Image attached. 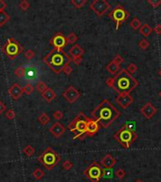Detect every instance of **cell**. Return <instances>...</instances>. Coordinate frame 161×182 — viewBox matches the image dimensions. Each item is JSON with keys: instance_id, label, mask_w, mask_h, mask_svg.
<instances>
[{"instance_id": "cell-1", "label": "cell", "mask_w": 161, "mask_h": 182, "mask_svg": "<svg viewBox=\"0 0 161 182\" xmlns=\"http://www.w3.org/2000/svg\"><path fill=\"white\" fill-rule=\"evenodd\" d=\"M121 113L108 100H103L91 112V119L99 123L100 127L107 128L119 117Z\"/></svg>"}, {"instance_id": "cell-2", "label": "cell", "mask_w": 161, "mask_h": 182, "mask_svg": "<svg viewBox=\"0 0 161 182\" xmlns=\"http://www.w3.org/2000/svg\"><path fill=\"white\" fill-rule=\"evenodd\" d=\"M106 85L118 94H130L137 86L138 83L125 69H121L113 78L106 80Z\"/></svg>"}, {"instance_id": "cell-3", "label": "cell", "mask_w": 161, "mask_h": 182, "mask_svg": "<svg viewBox=\"0 0 161 182\" xmlns=\"http://www.w3.org/2000/svg\"><path fill=\"white\" fill-rule=\"evenodd\" d=\"M43 61L53 72L59 74L62 72L65 65L70 64L71 58L64 50L58 51L56 49H52L44 57Z\"/></svg>"}, {"instance_id": "cell-4", "label": "cell", "mask_w": 161, "mask_h": 182, "mask_svg": "<svg viewBox=\"0 0 161 182\" xmlns=\"http://www.w3.org/2000/svg\"><path fill=\"white\" fill-rule=\"evenodd\" d=\"M88 119H89V117L85 115L82 112H80L67 125V129L74 134L73 139H82V136H85Z\"/></svg>"}, {"instance_id": "cell-5", "label": "cell", "mask_w": 161, "mask_h": 182, "mask_svg": "<svg viewBox=\"0 0 161 182\" xmlns=\"http://www.w3.org/2000/svg\"><path fill=\"white\" fill-rule=\"evenodd\" d=\"M38 160L46 170L51 171L59 163V161L61 160V157L54 149L49 147L44 151L40 157H38Z\"/></svg>"}, {"instance_id": "cell-6", "label": "cell", "mask_w": 161, "mask_h": 182, "mask_svg": "<svg viewBox=\"0 0 161 182\" xmlns=\"http://www.w3.org/2000/svg\"><path fill=\"white\" fill-rule=\"evenodd\" d=\"M114 139L121 143L124 148H129L137 139L136 131H132L125 126H122L118 131L114 135Z\"/></svg>"}, {"instance_id": "cell-7", "label": "cell", "mask_w": 161, "mask_h": 182, "mask_svg": "<svg viewBox=\"0 0 161 182\" xmlns=\"http://www.w3.org/2000/svg\"><path fill=\"white\" fill-rule=\"evenodd\" d=\"M1 49L10 59L13 60L23 51V46L15 38H10Z\"/></svg>"}, {"instance_id": "cell-8", "label": "cell", "mask_w": 161, "mask_h": 182, "mask_svg": "<svg viewBox=\"0 0 161 182\" xmlns=\"http://www.w3.org/2000/svg\"><path fill=\"white\" fill-rule=\"evenodd\" d=\"M102 172L103 168L100 163L93 162L84 171V175L92 182H100V179L102 178Z\"/></svg>"}, {"instance_id": "cell-9", "label": "cell", "mask_w": 161, "mask_h": 182, "mask_svg": "<svg viewBox=\"0 0 161 182\" xmlns=\"http://www.w3.org/2000/svg\"><path fill=\"white\" fill-rule=\"evenodd\" d=\"M110 17L116 22L117 24L116 29H118L119 25L125 21V20L129 17V13L125 11V10L123 9V7L117 6L110 13Z\"/></svg>"}, {"instance_id": "cell-10", "label": "cell", "mask_w": 161, "mask_h": 182, "mask_svg": "<svg viewBox=\"0 0 161 182\" xmlns=\"http://www.w3.org/2000/svg\"><path fill=\"white\" fill-rule=\"evenodd\" d=\"M89 7L98 16H102L110 9V4L105 0H94L90 3Z\"/></svg>"}, {"instance_id": "cell-11", "label": "cell", "mask_w": 161, "mask_h": 182, "mask_svg": "<svg viewBox=\"0 0 161 182\" xmlns=\"http://www.w3.org/2000/svg\"><path fill=\"white\" fill-rule=\"evenodd\" d=\"M49 44L50 46H53V49L62 51L67 45L66 37L62 32H57L53 37L50 39Z\"/></svg>"}, {"instance_id": "cell-12", "label": "cell", "mask_w": 161, "mask_h": 182, "mask_svg": "<svg viewBox=\"0 0 161 182\" xmlns=\"http://www.w3.org/2000/svg\"><path fill=\"white\" fill-rule=\"evenodd\" d=\"M63 97L65 99V101L68 102L69 103H74L78 99L81 97V93L80 91H78L73 85H70L64 91Z\"/></svg>"}, {"instance_id": "cell-13", "label": "cell", "mask_w": 161, "mask_h": 182, "mask_svg": "<svg viewBox=\"0 0 161 182\" xmlns=\"http://www.w3.org/2000/svg\"><path fill=\"white\" fill-rule=\"evenodd\" d=\"M133 101L134 99L130 94H118V96L116 98V102L122 109L127 108L133 102Z\"/></svg>"}, {"instance_id": "cell-14", "label": "cell", "mask_w": 161, "mask_h": 182, "mask_svg": "<svg viewBox=\"0 0 161 182\" xmlns=\"http://www.w3.org/2000/svg\"><path fill=\"white\" fill-rule=\"evenodd\" d=\"M49 132L51 133V135H52L53 137L60 138V137H62V135L65 132V127L63 125V124H61L60 122H57L50 126Z\"/></svg>"}, {"instance_id": "cell-15", "label": "cell", "mask_w": 161, "mask_h": 182, "mask_svg": "<svg viewBox=\"0 0 161 182\" xmlns=\"http://www.w3.org/2000/svg\"><path fill=\"white\" fill-rule=\"evenodd\" d=\"M117 160L112 157V155L106 154L101 160V166H102L103 169H112L116 165Z\"/></svg>"}, {"instance_id": "cell-16", "label": "cell", "mask_w": 161, "mask_h": 182, "mask_svg": "<svg viewBox=\"0 0 161 182\" xmlns=\"http://www.w3.org/2000/svg\"><path fill=\"white\" fill-rule=\"evenodd\" d=\"M157 108H155L151 102H147L146 105H145L141 108L142 115L146 119H152L154 116V114H157Z\"/></svg>"}, {"instance_id": "cell-17", "label": "cell", "mask_w": 161, "mask_h": 182, "mask_svg": "<svg viewBox=\"0 0 161 182\" xmlns=\"http://www.w3.org/2000/svg\"><path fill=\"white\" fill-rule=\"evenodd\" d=\"M23 88L20 86L19 84H13L11 87L9 88V94L11 95V97L13 100H18V99L23 95Z\"/></svg>"}, {"instance_id": "cell-18", "label": "cell", "mask_w": 161, "mask_h": 182, "mask_svg": "<svg viewBox=\"0 0 161 182\" xmlns=\"http://www.w3.org/2000/svg\"><path fill=\"white\" fill-rule=\"evenodd\" d=\"M100 129V125L97 122H95L94 119L89 118L88 119V122H87V131L85 136H94V135L99 131Z\"/></svg>"}, {"instance_id": "cell-19", "label": "cell", "mask_w": 161, "mask_h": 182, "mask_svg": "<svg viewBox=\"0 0 161 182\" xmlns=\"http://www.w3.org/2000/svg\"><path fill=\"white\" fill-rule=\"evenodd\" d=\"M69 53V57L70 58H74V57H77V56H82L85 54V49H82L81 48V46L79 45H74L72 46V48L69 49L68 51Z\"/></svg>"}, {"instance_id": "cell-20", "label": "cell", "mask_w": 161, "mask_h": 182, "mask_svg": "<svg viewBox=\"0 0 161 182\" xmlns=\"http://www.w3.org/2000/svg\"><path fill=\"white\" fill-rule=\"evenodd\" d=\"M42 97L44 98V100L46 102H51L54 99L57 97L55 91L52 89V88H46V89L42 93Z\"/></svg>"}, {"instance_id": "cell-21", "label": "cell", "mask_w": 161, "mask_h": 182, "mask_svg": "<svg viewBox=\"0 0 161 182\" xmlns=\"http://www.w3.org/2000/svg\"><path fill=\"white\" fill-rule=\"evenodd\" d=\"M106 69L109 73L111 74H117L118 70H119V66H118L117 64L114 63L113 61H111L110 63H109L107 66H106Z\"/></svg>"}, {"instance_id": "cell-22", "label": "cell", "mask_w": 161, "mask_h": 182, "mask_svg": "<svg viewBox=\"0 0 161 182\" xmlns=\"http://www.w3.org/2000/svg\"><path fill=\"white\" fill-rule=\"evenodd\" d=\"M152 32H153V29L147 24H144L142 27L139 29V32L141 33L142 35H144L145 37H148V36L152 33Z\"/></svg>"}, {"instance_id": "cell-23", "label": "cell", "mask_w": 161, "mask_h": 182, "mask_svg": "<svg viewBox=\"0 0 161 182\" xmlns=\"http://www.w3.org/2000/svg\"><path fill=\"white\" fill-rule=\"evenodd\" d=\"M10 20V15L5 12L2 11L0 12V27H3V26L6 25Z\"/></svg>"}, {"instance_id": "cell-24", "label": "cell", "mask_w": 161, "mask_h": 182, "mask_svg": "<svg viewBox=\"0 0 161 182\" xmlns=\"http://www.w3.org/2000/svg\"><path fill=\"white\" fill-rule=\"evenodd\" d=\"M38 121H39V122L41 124H42V125H46V124L50 122V119H49V115L46 113H42L38 117Z\"/></svg>"}, {"instance_id": "cell-25", "label": "cell", "mask_w": 161, "mask_h": 182, "mask_svg": "<svg viewBox=\"0 0 161 182\" xmlns=\"http://www.w3.org/2000/svg\"><path fill=\"white\" fill-rule=\"evenodd\" d=\"M44 175H45V173H44V171L42 169H40V168H36L34 171H33V173H32V176L36 179V180H40V179H42L44 178Z\"/></svg>"}, {"instance_id": "cell-26", "label": "cell", "mask_w": 161, "mask_h": 182, "mask_svg": "<svg viewBox=\"0 0 161 182\" xmlns=\"http://www.w3.org/2000/svg\"><path fill=\"white\" fill-rule=\"evenodd\" d=\"M23 153L27 155V157L30 158L35 153V149L32 146V145H27V146H25L23 148Z\"/></svg>"}, {"instance_id": "cell-27", "label": "cell", "mask_w": 161, "mask_h": 182, "mask_svg": "<svg viewBox=\"0 0 161 182\" xmlns=\"http://www.w3.org/2000/svg\"><path fill=\"white\" fill-rule=\"evenodd\" d=\"M71 4L77 9H82L87 3V0H71Z\"/></svg>"}, {"instance_id": "cell-28", "label": "cell", "mask_w": 161, "mask_h": 182, "mask_svg": "<svg viewBox=\"0 0 161 182\" xmlns=\"http://www.w3.org/2000/svg\"><path fill=\"white\" fill-rule=\"evenodd\" d=\"M140 26H141V22L138 18H134L131 22H130V27H131L133 29H140Z\"/></svg>"}, {"instance_id": "cell-29", "label": "cell", "mask_w": 161, "mask_h": 182, "mask_svg": "<svg viewBox=\"0 0 161 182\" xmlns=\"http://www.w3.org/2000/svg\"><path fill=\"white\" fill-rule=\"evenodd\" d=\"M25 73H26V69H25V67L23 66H18L16 69L14 70V74L15 76H17L18 78H22L25 76Z\"/></svg>"}, {"instance_id": "cell-30", "label": "cell", "mask_w": 161, "mask_h": 182, "mask_svg": "<svg viewBox=\"0 0 161 182\" xmlns=\"http://www.w3.org/2000/svg\"><path fill=\"white\" fill-rule=\"evenodd\" d=\"M78 39H79V38H78V36L74 32H71L66 37V43L67 44H74L75 42H77Z\"/></svg>"}, {"instance_id": "cell-31", "label": "cell", "mask_w": 161, "mask_h": 182, "mask_svg": "<svg viewBox=\"0 0 161 182\" xmlns=\"http://www.w3.org/2000/svg\"><path fill=\"white\" fill-rule=\"evenodd\" d=\"M46 88H48V86H46V85L45 84L44 82H38L37 83V85H36V89H37L41 94H42V93L46 89Z\"/></svg>"}, {"instance_id": "cell-32", "label": "cell", "mask_w": 161, "mask_h": 182, "mask_svg": "<svg viewBox=\"0 0 161 182\" xmlns=\"http://www.w3.org/2000/svg\"><path fill=\"white\" fill-rule=\"evenodd\" d=\"M113 171L112 169H103L102 172V178H113Z\"/></svg>"}, {"instance_id": "cell-33", "label": "cell", "mask_w": 161, "mask_h": 182, "mask_svg": "<svg viewBox=\"0 0 161 182\" xmlns=\"http://www.w3.org/2000/svg\"><path fill=\"white\" fill-rule=\"evenodd\" d=\"M62 72H64V73L67 76H69L72 72H73V69H72V66H70V64H67L64 66L63 70H62Z\"/></svg>"}, {"instance_id": "cell-34", "label": "cell", "mask_w": 161, "mask_h": 182, "mask_svg": "<svg viewBox=\"0 0 161 182\" xmlns=\"http://www.w3.org/2000/svg\"><path fill=\"white\" fill-rule=\"evenodd\" d=\"M33 86L30 85V84H27L24 87H23V92L26 93L27 95H29V94H32V91H33Z\"/></svg>"}, {"instance_id": "cell-35", "label": "cell", "mask_w": 161, "mask_h": 182, "mask_svg": "<svg viewBox=\"0 0 161 182\" xmlns=\"http://www.w3.org/2000/svg\"><path fill=\"white\" fill-rule=\"evenodd\" d=\"M125 70L128 72L130 75H132L133 73H135V72L137 70V66L135 65V64H130V65L127 66V69H126Z\"/></svg>"}, {"instance_id": "cell-36", "label": "cell", "mask_w": 161, "mask_h": 182, "mask_svg": "<svg viewBox=\"0 0 161 182\" xmlns=\"http://www.w3.org/2000/svg\"><path fill=\"white\" fill-rule=\"evenodd\" d=\"M29 1H27V0H22L21 2H20V4H19V7H20V9L22 10V11H24V12H26L27 11V10L29 8Z\"/></svg>"}, {"instance_id": "cell-37", "label": "cell", "mask_w": 161, "mask_h": 182, "mask_svg": "<svg viewBox=\"0 0 161 182\" xmlns=\"http://www.w3.org/2000/svg\"><path fill=\"white\" fill-rule=\"evenodd\" d=\"M72 167H73V163L71 162V161L69 159H66L64 161V163H63V168L66 171H69Z\"/></svg>"}, {"instance_id": "cell-38", "label": "cell", "mask_w": 161, "mask_h": 182, "mask_svg": "<svg viewBox=\"0 0 161 182\" xmlns=\"http://www.w3.org/2000/svg\"><path fill=\"white\" fill-rule=\"evenodd\" d=\"M34 56H35V52H34L33 50H32V49H28V50L25 52V57H26V59H27V60H32V59H33Z\"/></svg>"}, {"instance_id": "cell-39", "label": "cell", "mask_w": 161, "mask_h": 182, "mask_svg": "<svg viewBox=\"0 0 161 182\" xmlns=\"http://www.w3.org/2000/svg\"><path fill=\"white\" fill-rule=\"evenodd\" d=\"M116 176L118 178V179H122L124 176H125V171H124L123 169H118L116 171V173H115Z\"/></svg>"}, {"instance_id": "cell-40", "label": "cell", "mask_w": 161, "mask_h": 182, "mask_svg": "<svg viewBox=\"0 0 161 182\" xmlns=\"http://www.w3.org/2000/svg\"><path fill=\"white\" fill-rule=\"evenodd\" d=\"M138 46H139V48L141 49H146L148 46H149V43H148L147 40L142 39V40L138 43Z\"/></svg>"}, {"instance_id": "cell-41", "label": "cell", "mask_w": 161, "mask_h": 182, "mask_svg": "<svg viewBox=\"0 0 161 182\" xmlns=\"http://www.w3.org/2000/svg\"><path fill=\"white\" fill-rule=\"evenodd\" d=\"M112 61H113L115 64H117L118 66H121V64L123 63V58H122L121 55H116L115 58H114Z\"/></svg>"}, {"instance_id": "cell-42", "label": "cell", "mask_w": 161, "mask_h": 182, "mask_svg": "<svg viewBox=\"0 0 161 182\" xmlns=\"http://www.w3.org/2000/svg\"><path fill=\"white\" fill-rule=\"evenodd\" d=\"M5 115H6V118H7V119H13L14 117H15V113H14V111L12 110V109H9L8 111H6V114H5Z\"/></svg>"}, {"instance_id": "cell-43", "label": "cell", "mask_w": 161, "mask_h": 182, "mask_svg": "<svg viewBox=\"0 0 161 182\" xmlns=\"http://www.w3.org/2000/svg\"><path fill=\"white\" fill-rule=\"evenodd\" d=\"M63 116H64L63 112L60 111V110H56V111L53 113V118H54L55 119H57V121H60V119L63 118Z\"/></svg>"}, {"instance_id": "cell-44", "label": "cell", "mask_w": 161, "mask_h": 182, "mask_svg": "<svg viewBox=\"0 0 161 182\" xmlns=\"http://www.w3.org/2000/svg\"><path fill=\"white\" fill-rule=\"evenodd\" d=\"M71 61L73 62V63L77 66L81 65L82 61V56H77V57H74V58H71Z\"/></svg>"}, {"instance_id": "cell-45", "label": "cell", "mask_w": 161, "mask_h": 182, "mask_svg": "<svg viewBox=\"0 0 161 182\" xmlns=\"http://www.w3.org/2000/svg\"><path fill=\"white\" fill-rule=\"evenodd\" d=\"M5 111H6V105L2 101H0V115L3 114Z\"/></svg>"}, {"instance_id": "cell-46", "label": "cell", "mask_w": 161, "mask_h": 182, "mask_svg": "<svg viewBox=\"0 0 161 182\" xmlns=\"http://www.w3.org/2000/svg\"><path fill=\"white\" fill-rule=\"evenodd\" d=\"M150 5H152L153 8H157L159 5L161 4V1H148Z\"/></svg>"}, {"instance_id": "cell-47", "label": "cell", "mask_w": 161, "mask_h": 182, "mask_svg": "<svg viewBox=\"0 0 161 182\" xmlns=\"http://www.w3.org/2000/svg\"><path fill=\"white\" fill-rule=\"evenodd\" d=\"M153 30H154V32L157 33V34H158V35H160L161 34V25H157L154 27V29H153Z\"/></svg>"}, {"instance_id": "cell-48", "label": "cell", "mask_w": 161, "mask_h": 182, "mask_svg": "<svg viewBox=\"0 0 161 182\" xmlns=\"http://www.w3.org/2000/svg\"><path fill=\"white\" fill-rule=\"evenodd\" d=\"M6 7H7V5H6V3H5V1H3V0H0V12L4 11Z\"/></svg>"}, {"instance_id": "cell-49", "label": "cell", "mask_w": 161, "mask_h": 182, "mask_svg": "<svg viewBox=\"0 0 161 182\" xmlns=\"http://www.w3.org/2000/svg\"><path fill=\"white\" fill-rule=\"evenodd\" d=\"M158 74H159V76L161 77V69H159V71H158Z\"/></svg>"}, {"instance_id": "cell-50", "label": "cell", "mask_w": 161, "mask_h": 182, "mask_svg": "<svg viewBox=\"0 0 161 182\" xmlns=\"http://www.w3.org/2000/svg\"><path fill=\"white\" fill-rule=\"evenodd\" d=\"M159 97H160V98H161V91H160V92H159Z\"/></svg>"}, {"instance_id": "cell-51", "label": "cell", "mask_w": 161, "mask_h": 182, "mask_svg": "<svg viewBox=\"0 0 161 182\" xmlns=\"http://www.w3.org/2000/svg\"><path fill=\"white\" fill-rule=\"evenodd\" d=\"M136 182H142V181H141V180H137Z\"/></svg>"}]
</instances>
